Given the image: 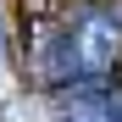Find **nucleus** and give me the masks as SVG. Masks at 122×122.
<instances>
[{"label":"nucleus","instance_id":"f257e3e1","mask_svg":"<svg viewBox=\"0 0 122 122\" xmlns=\"http://www.w3.org/2000/svg\"><path fill=\"white\" fill-rule=\"evenodd\" d=\"M117 61H122V22L111 11H89L67 33V72L83 78V83H100Z\"/></svg>","mask_w":122,"mask_h":122}]
</instances>
